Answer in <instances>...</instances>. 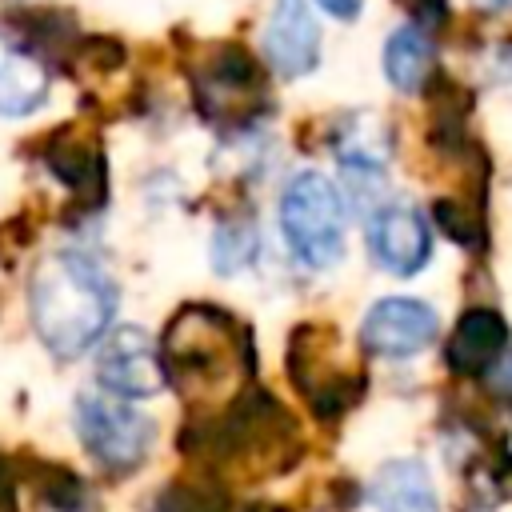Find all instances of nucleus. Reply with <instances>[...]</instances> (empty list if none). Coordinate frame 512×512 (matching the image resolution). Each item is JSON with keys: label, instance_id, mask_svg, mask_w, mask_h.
<instances>
[{"label": "nucleus", "instance_id": "obj_10", "mask_svg": "<svg viewBox=\"0 0 512 512\" xmlns=\"http://www.w3.org/2000/svg\"><path fill=\"white\" fill-rule=\"evenodd\" d=\"M48 100V68L44 60L16 36L0 32V116L20 120L44 108Z\"/></svg>", "mask_w": 512, "mask_h": 512}, {"label": "nucleus", "instance_id": "obj_4", "mask_svg": "<svg viewBox=\"0 0 512 512\" xmlns=\"http://www.w3.org/2000/svg\"><path fill=\"white\" fill-rule=\"evenodd\" d=\"M72 420L84 452L104 472H132L152 448V420L108 392H80Z\"/></svg>", "mask_w": 512, "mask_h": 512}, {"label": "nucleus", "instance_id": "obj_17", "mask_svg": "<svg viewBox=\"0 0 512 512\" xmlns=\"http://www.w3.org/2000/svg\"><path fill=\"white\" fill-rule=\"evenodd\" d=\"M36 508L40 512H100L88 484L80 476H72L68 468H56V464L36 484Z\"/></svg>", "mask_w": 512, "mask_h": 512}, {"label": "nucleus", "instance_id": "obj_1", "mask_svg": "<svg viewBox=\"0 0 512 512\" xmlns=\"http://www.w3.org/2000/svg\"><path fill=\"white\" fill-rule=\"evenodd\" d=\"M28 312L40 344L60 360H76L108 336L116 312V284L92 256L52 252L32 272Z\"/></svg>", "mask_w": 512, "mask_h": 512}, {"label": "nucleus", "instance_id": "obj_19", "mask_svg": "<svg viewBox=\"0 0 512 512\" xmlns=\"http://www.w3.org/2000/svg\"><path fill=\"white\" fill-rule=\"evenodd\" d=\"M492 80L512 92V44H504V48L492 52Z\"/></svg>", "mask_w": 512, "mask_h": 512}, {"label": "nucleus", "instance_id": "obj_22", "mask_svg": "<svg viewBox=\"0 0 512 512\" xmlns=\"http://www.w3.org/2000/svg\"><path fill=\"white\" fill-rule=\"evenodd\" d=\"M0 512H16V488H12V476L4 464H0Z\"/></svg>", "mask_w": 512, "mask_h": 512}, {"label": "nucleus", "instance_id": "obj_15", "mask_svg": "<svg viewBox=\"0 0 512 512\" xmlns=\"http://www.w3.org/2000/svg\"><path fill=\"white\" fill-rule=\"evenodd\" d=\"M432 72V40L416 24H400L384 44V76L396 92H416Z\"/></svg>", "mask_w": 512, "mask_h": 512}, {"label": "nucleus", "instance_id": "obj_13", "mask_svg": "<svg viewBox=\"0 0 512 512\" xmlns=\"http://www.w3.org/2000/svg\"><path fill=\"white\" fill-rule=\"evenodd\" d=\"M368 500L376 512H440L436 484L420 460H388L372 476Z\"/></svg>", "mask_w": 512, "mask_h": 512}, {"label": "nucleus", "instance_id": "obj_18", "mask_svg": "<svg viewBox=\"0 0 512 512\" xmlns=\"http://www.w3.org/2000/svg\"><path fill=\"white\" fill-rule=\"evenodd\" d=\"M404 4H408V12L416 16L412 24H416V28H424V32L440 28V24H444V16H448V4H444V0H404Z\"/></svg>", "mask_w": 512, "mask_h": 512}, {"label": "nucleus", "instance_id": "obj_12", "mask_svg": "<svg viewBox=\"0 0 512 512\" xmlns=\"http://www.w3.org/2000/svg\"><path fill=\"white\" fill-rule=\"evenodd\" d=\"M332 152L352 176H380L392 160V132L372 112H352L332 128Z\"/></svg>", "mask_w": 512, "mask_h": 512}, {"label": "nucleus", "instance_id": "obj_11", "mask_svg": "<svg viewBox=\"0 0 512 512\" xmlns=\"http://www.w3.org/2000/svg\"><path fill=\"white\" fill-rule=\"evenodd\" d=\"M508 348V324L496 308H468L456 320V332L448 340V364L460 376L492 372V364Z\"/></svg>", "mask_w": 512, "mask_h": 512}, {"label": "nucleus", "instance_id": "obj_6", "mask_svg": "<svg viewBox=\"0 0 512 512\" xmlns=\"http://www.w3.org/2000/svg\"><path fill=\"white\" fill-rule=\"evenodd\" d=\"M96 380L108 396H124V400H144L156 396L164 388V364L156 344L148 340L144 328L136 324H120L100 340V356H96Z\"/></svg>", "mask_w": 512, "mask_h": 512}, {"label": "nucleus", "instance_id": "obj_5", "mask_svg": "<svg viewBox=\"0 0 512 512\" xmlns=\"http://www.w3.org/2000/svg\"><path fill=\"white\" fill-rule=\"evenodd\" d=\"M200 108L212 124H244L264 108V84L256 60L236 44H216L196 76Z\"/></svg>", "mask_w": 512, "mask_h": 512}, {"label": "nucleus", "instance_id": "obj_16", "mask_svg": "<svg viewBox=\"0 0 512 512\" xmlns=\"http://www.w3.org/2000/svg\"><path fill=\"white\" fill-rule=\"evenodd\" d=\"M260 252V232H256V220L248 212H232V216H220L216 228H212V240H208V260L220 276H236L244 272Z\"/></svg>", "mask_w": 512, "mask_h": 512}, {"label": "nucleus", "instance_id": "obj_7", "mask_svg": "<svg viewBox=\"0 0 512 512\" xmlns=\"http://www.w3.org/2000/svg\"><path fill=\"white\" fill-rule=\"evenodd\" d=\"M436 312L424 304V300H412V296H384L376 300L368 312H364V324H360V344L364 352L372 356H388V360H400V356H416L424 352L432 340H436Z\"/></svg>", "mask_w": 512, "mask_h": 512}, {"label": "nucleus", "instance_id": "obj_20", "mask_svg": "<svg viewBox=\"0 0 512 512\" xmlns=\"http://www.w3.org/2000/svg\"><path fill=\"white\" fill-rule=\"evenodd\" d=\"M328 16H336V20H352L360 8H364V0H316Z\"/></svg>", "mask_w": 512, "mask_h": 512}, {"label": "nucleus", "instance_id": "obj_9", "mask_svg": "<svg viewBox=\"0 0 512 512\" xmlns=\"http://www.w3.org/2000/svg\"><path fill=\"white\" fill-rule=\"evenodd\" d=\"M264 60L276 76H304L320 64V24L308 0H276L264 24Z\"/></svg>", "mask_w": 512, "mask_h": 512}, {"label": "nucleus", "instance_id": "obj_23", "mask_svg": "<svg viewBox=\"0 0 512 512\" xmlns=\"http://www.w3.org/2000/svg\"><path fill=\"white\" fill-rule=\"evenodd\" d=\"M488 8H512V0H484Z\"/></svg>", "mask_w": 512, "mask_h": 512}, {"label": "nucleus", "instance_id": "obj_8", "mask_svg": "<svg viewBox=\"0 0 512 512\" xmlns=\"http://www.w3.org/2000/svg\"><path fill=\"white\" fill-rule=\"evenodd\" d=\"M368 252L392 276H412L432 256V228L412 204H388L368 220Z\"/></svg>", "mask_w": 512, "mask_h": 512}, {"label": "nucleus", "instance_id": "obj_2", "mask_svg": "<svg viewBox=\"0 0 512 512\" xmlns=\"http://www.w3.org/2000/svg\"><path fill=\"white\" fill-rule=\"evenodd\" d=\"M164 376L188 396H208L220 384H232L244 364V332L220 308L192 304L172 316L164 336Z\"/></svg>", "mask_w": 512, "mask_h": 512}, {"label": "nucleus", "instance_id": "obj_3", "mask_svg": "<svg viewBox=\"0 0 512 512\" xmlns=\"http://www.w3.org/2000/svg\"><path fill=\"white\" fill-rule=\"evenodd\" d=\"M280 232L288 252L308 268H332L344 260V200L324 172L304 168L284 184Z\"/></svg>", "mask_w": 512, "mask_h": 512}, {"label": "nucleus", "instance_id": "obj_21", "mask_svg": "<svg viewBox=\"0 0 512 512\" xmlns=\"http://www.w3.org/2000/svg\"><path fill=\"white\" fill-rule=\"evenodd\" d=\"M492 384L504 388V392H512V348H504V356L492 364Z\"/></svg>", "mask_w": 512, "mask_h": 512}, {"label": "nucleus", "instance_id": "obj_14", "mask_svg": "<svg viewBox=\"0 0 512 512\" xmlns=\"http://www.w3.org/2000/svg\"><path fill=\"white\" fill-rule=\"evenodd\" d=\"M44 164H48L76 196H88L92 204L104 200V156H100V148H88V144H80L76 136L64 132V136H56V140L48 144Z\"/></svg>", "mask_w": 512, "mask_h": 512}]
</instances>
